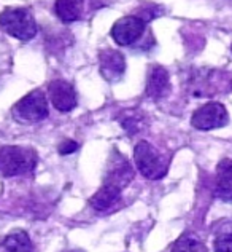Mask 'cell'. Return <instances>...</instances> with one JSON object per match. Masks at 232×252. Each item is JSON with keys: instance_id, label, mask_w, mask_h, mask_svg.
Listing matches in <instances>:
<instances>
[{"instance_id": "52a82bcc", "label": "cell", "mask_w": 232, "mask_h": 252, "mask_svg": "<svg viewBox=\"0 0 232 252\" xmlns=\"http://www.w3.org/2000/svg\"><path fill=\"white\" fill-rule=\"evenodd\" d=\"M132 177H134V171L129 166V161L119 152L113 150L110 155V161L107 164L103 184L115 185V187L123 190L126 185H129Z\"/></svg>"}, {"instance_id": "5b68a950", "label": "cell", "mask_w": 232, "mask_h": 252, "mask_svg": "<svg viewBox=\"0 0 232 252\" xmlns=\"http://www.w3.org/2000/svg\"><path fill=\"white\" fill-rule=\"evenodd\" d=\"M15 115L24 122H40L48 115V101L40 90L30 91L15 105Z\"/></svg>"}, {"instance_id": "5bb4252c", "label": "cell", "mask_w": 232, "mask_h": 252, "mask_svg": "<svg viewBox=\"0 0 232 252\" xmlns=\"http://www.w3.org/2000/svg\"><path fill=\"white\" fill-rule=\"evenodd\" d=\"M5 252H32V243L24 230H16L6 235L2 243Z\"/></svg>"}, {"instance_id": "8992f818", "label": "cell", "mask_w": 232, "mask_h": 252, "mask_svg": "<svg viewBox=\"0 0 232 252\" xmlns=\"http://www.w3.org/2000/svg\"><path fill=\"white\" fill-rule=\"evenodd\" d=\"M145 29H147V23L142 18L135 15L124 16L113 24L110 34L111 38L119 45V46H129L134 45L138 38L143 35Z\"/></svg>"}, {"instance_id": "ac0fdd59", "label": "cell", "mask_w": 232, "mask_h": 252, "mask_svg": "<svg viewBox=\"0 0 232 252\" xmlns=\"http://www.w3.org/2000/svg\"><path fill=\"white\" fill-rule=\"evenodd\" d=\"M77 149H78V144L75 141H72V139H67V141H64L61 145H59V154L70 155V154H74Z\"/></svg>"}, {"instance_id": "277c9868", "label": "cell", "mask_w": 232, "mask_h": 252, "mask_svg": "<svg viewBox=\"0 0 232 252\" xmlns=\"http://www.w3.org/2000/svg\"><path fill=\"white\" fill-rule=\"evenodd\" d=\"M229 123V114L226 107L220 102H207L202 107H199L193 117L191 125L199 131H211L223 128Z\"/></svg>"}, {"instance_id": "8fae6325", "label": "cell", "mask_w": 232, "mask_h": 252, "mask_svg": "<svg viewBox=\"0 0 232 252\" xmlns=\"http://www.w3.org/2000/svg\"><path fill=\"white\" fill-rule=\"evenodd\" d=\"M215 195L221 201H232V160L224 158L216 166V187Z\"/></svg>"}, {"instance_id": "6da1fadb", "label": "cell", "mask_w": 232, "mask_h": 252, "mask_svg": "<svg viewBox=\"0 0 232 252\" xmlns=\"http://www.w3.org/2000/svg\"><path fill=\"white\" fill-rule=\"evenodd\" d=\"M0 28L21 42L32 40L38 32L35 18L26 8H5L0 13Z\"/></svg>"}, {"instance_id": "9a60e30c", "label": "cell", "mask_w": 232, "mask_h": 252, "mask_svg": "<svg viewBox=\"0 0 232 252\" xmlns=\"http://www.w3.org/2000/svg\"><path fill=\"white\" fill-rule=\"evenodd\" d=\"M172 252H208L205 244L193 235H183L172 246Z\"/></svg>"}, {"instance_id": "d6986e66", "label": "cell", "mask_w": 232, "mask_h": 252, "mask_svg": "<svg viewBox=\"0 0 232 252\" xmlns=\"http://www.w3.org/2000/svg\"><path fill=\"white\" fill-rule=\"evenodd\" d=\"M65 252H81V251H75V249H74V251H65Z\"/></svg>"}, {"instance_id": "e0dca14e", "label": "cell", "mask_w": 232, "mask_h": 252, "mask_svg": "<svg viewBox=\"0 0 232 252\" xmlns=\"http://www.w3.org/2000/svg\"><path fill=\"white\" fill-rule=\"evenodd\" d=\"M121 126L124 128V131L129 132V134H134V132H137L138 129H140L138 128V126H140L138 125V120L134 117H126L124 120H121Z\"/></svg>"}, {"instance_id": "30bf717a", "label": "cell", "mask_w": 232, "mask_h": 252, "mask_svg": "<svg viewBox=\"0 0 232 252\" xmlns=\"http://www.w3.org/2000/svg\"><path fill=\"white\" fill-rule=\"evenodd\" d=\"M170 88V75L167 69H164L162 65H153L147 78V96L159 101L169 94Z\"/></svg>"}, {"instance_id": "9c48e42d", "label": "cell", "mask_w": 232, "mask_h": 252, "mask_svg": "<svg viewBox=\"0 0 232 252\" xmlns=\"http://www.w3.org/2000/svg\"><path fill=\"white\" fill-rule=\"evenodd\" d=\"M50 101L59 112H70L77 107V91L69 82L52 80L48 85Z\"/></svg>"}, {"instance_id": "2e32d148", "label": "cell", "mask_w": 232, "mask_h": 252, "mask_svg": "<svg viewBox=\"0 0 232 252\" xmlns=\"http://www.w3.org/2000/svg\"><path fill=\"white\" fill-rule=\"evenodd\" d=\"M215 252H232V233H221L215 238Z\"/></svg>"}, {"instance_id": "ffe728a7", "label": "cell", "mask_w": 232, "mask_h": 252, "mask_svg": "<svg viewBox=\"0 0 232 252\" xmlns=\"http://www.w3.org/2000/svg\"><path fill=\"white\" fill-rule=\"evenodd\" d=\"M231 50H232V48H231Z\"/></svg>"}, {"instance_id": "7a4b0ae2", "label": "cell", "mask_w": 232, "mask_h": 252, "mask_svg": "<svg viewBox=\"0 0 232 252\" xmlns=\"http://www.w3.org/2000/svg\"><path fill=\"white\" fill-rule=\"evenodd\" d=\"M37 166V155L29 149L18 145L0 147V174L3 177H15L29 172Z\"/></svg>"}, {"instance_id": "3957f363", "label": "cell", "mask_w": 232, "mask_h": 252, "mask_svg": "<svg viewBox=\"0 0 232 252\" xmlns=\"http://www.w3.org/2000/svg\"><path fill=\"white\" fill-rule=\"evenodd\" d=\"M134 160L140 174L151 181H157L167 174V161L147 141H140L134 147Z\"/></svg>"}, {"instance_id": "7c38bea8", "label": "cell", "mask_w": 232, "mask_h": 252, "mask_svg": "<svg viewBox=\"0 0 232 252\" xmlns=\"http://www.w3.org/2000/svg\"><path fill=\"white\" fill-rule=\"evenodd\" d=\"M121 200V189L115 187V185L103 184L94 195L89 198L91 208H94L96 211H107L111 206Z\"/></svg>"}, {"instance_id": "ba28073f", "label": "cell", "mask_w": 232, "mask_h": 252, "mask_svg": "<svg viewBox=\"0 0 232 252\" xmlns=\"http://www.w3.org/2000/svg\"><path fill=\"white\" fill-rule=\"evenodd\" d=\"M99 70L107 82H118L126 72V59L118 50L105 48L99 53Z\"/></svg>"}, {"instance_id": "4fadbf2b", "label": "cell", "mask_w": 232, "mask_h": 252, "mask_svg": "<svg viewBox=\"0 0 232 252\" xmlns=\"http://www.w3.org/2000/svg\"><path fill=\"white\" fill-rule=\"evenodd\" d=\"M54 10L62 23H75L83 16L84 2L83 0H56Z\"/></svg>"}]
</instances>
